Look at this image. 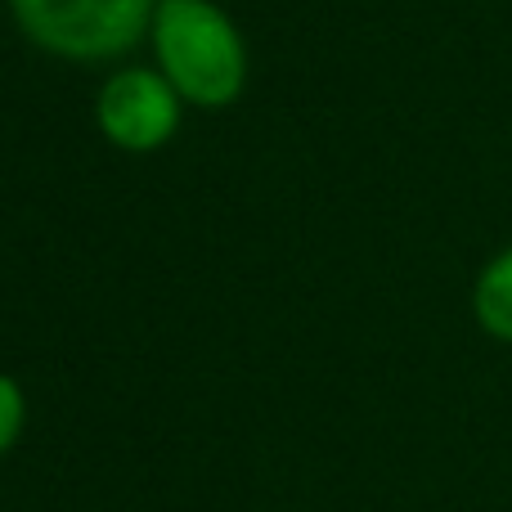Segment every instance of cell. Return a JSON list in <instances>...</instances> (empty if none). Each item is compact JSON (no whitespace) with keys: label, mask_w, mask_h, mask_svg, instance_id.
Returning <instances> with one entry per match:
<instances>
[{"label":"cell","mask_w":512,"mask_h":512,"mask_svg":"<svg viewBox=\"0 0 512 512\" xmlns=\"http://www.w3.org/2000/svg\"><path fill=\"white\" fill-rule=\"evenodd\" d=\"M18 32L59 59H113L153 27L158 0H9Z\"/></svg>","instance_id":"7a4b0ae2"},{"label":"cell","mask_w":512,"mask_h":512,"mask_svg":"<svg viewBox=\"0 0 512 512\" xmlns=\"http://www.w3.org/2000/svg\"><path fill=\"white\" fill-rule=\"evenodd\" d=\"M99 131L126 153H153L180 131V90L153 68H122L99 90Z\"/></svg>","instance_id":"3957f363"},{"label":"cell","mask_w":512,"mask_h":512,"mask_svg":"<svg viewBox=\"0 0 512 512\" xmlns=\"http://www.w3.org/2000/svg\"><path fill=\"white\" fill-rule=\"evenodd\" d=\"M23 423H27V396H23V387H18L9 373H0V454L14 450Z\"/></svg>","instance_id":"5b68a950"},{"label":"cell","mask_w":512,"mask_h":512,"mask_svg":"<svg viewBox=\"0 0 512 512\" xmlns=\"http://www.w3.org/2000/svg\"><path fill=\"white\" fill-rule=\"evenodd\" d=\"M158 68L180 99L198 108H230L248 86V50L225 9L212 0H158L153 9Z\"/></svg>","instance_id":"6da1fadb"},{"label":"cell","mask_w":512,"mask_h":512,"mask_svg":"<svg viewBox=\"0 0 512 512\" xmlns=\"http://www.w3.org/2000/svg\"><path fill=\"white\" fill-rule=\"evenodd\" d=\"M472 310H477V324L486 328L490 337L512 342V248H504L477 274Z\"/></svg>","instance_id":"277c9868"}]
</instances>
